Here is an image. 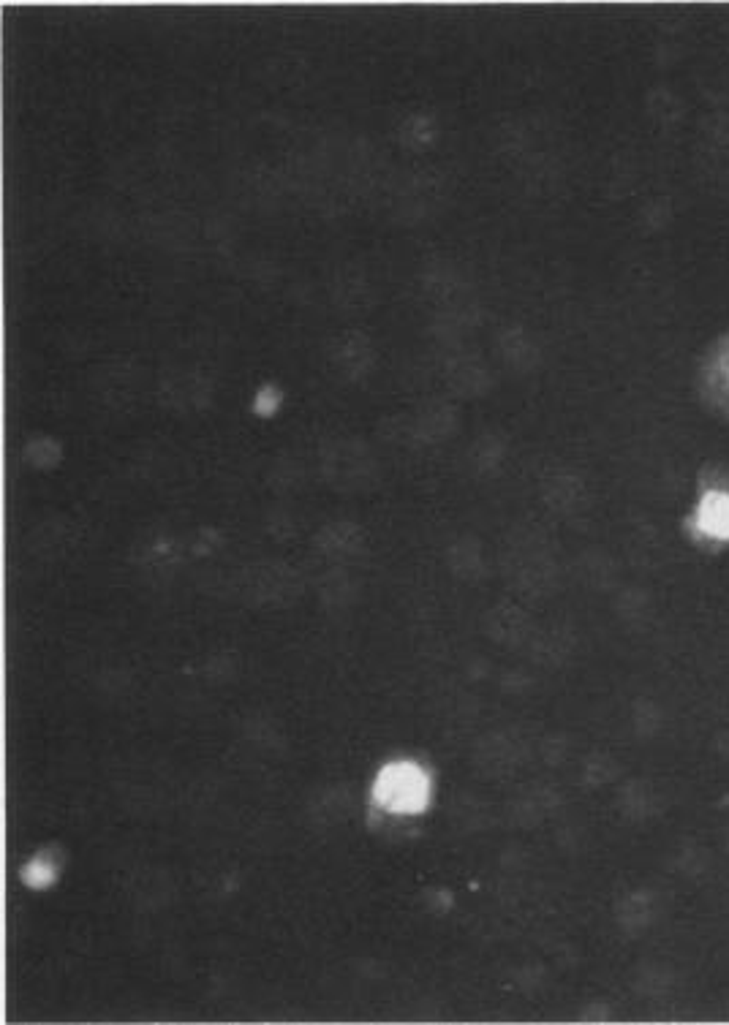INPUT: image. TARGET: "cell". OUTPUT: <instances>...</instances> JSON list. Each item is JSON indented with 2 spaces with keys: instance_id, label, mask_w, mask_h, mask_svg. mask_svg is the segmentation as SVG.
Here are the masks:
<instances>
[{
  "instance_id": "7a4b0ae2",
  "label": "cell",
  "mask_w": 729,
  "mask_h": 1025,
  "mask_svg": "<svg viewBox=\"0 0 729 1025\" xmlns=\"http://www.w3.org/2000/svg\"><path fill=\"white\" fill-rule=\"evenodd\" d=\"M702 531L710 536H729V495L710 493L700 509Z\"/></svg>"
},
{
  "instance_id": "6da1fadb",
  "label": "cell",
  "mask_w": 729,
  "mask_h": 1025,
  "mask_svg": "<svg viewBox=\"0 0 729 1025\" xmlns=\"http://www.w3.org/2000/svg\"><path fill=\"white\" fill-rule=\"evenodd\" d=\"M376 797L384 808L395 813L419 811L428 800V778L414 764H392L381 773Z\"/></svg>"
}]
</instances>
